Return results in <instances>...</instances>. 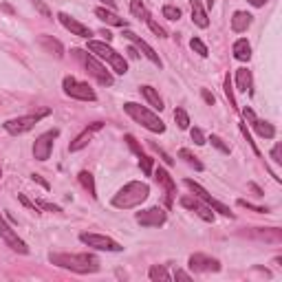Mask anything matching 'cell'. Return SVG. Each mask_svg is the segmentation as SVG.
<instances>
[{"mask_svg":"<svg viewBox=\"0 0 282 282\" xmlns=\"http://www.w3.org/2000/svg\"><path fill=\"white\" fill-rule=\"evenodd\" d=\"M49 260L75 273H93L99 269V258L93 253H51Z\"/></svg>","mask_w":282,"mask_h":282,"instance_id":"cell-1","label":"cell"},{"mask_svg":"<svg viewBox=\"0 0 282 282\" xmlns=\"http://www.w3.org/2000/svg\"><path fill=\"white\" fill-rule=\"evenodd\" d=\"M150 188L148 183H141V181H133V183H126L124 188L119 190L117 194L113 196V205L119 209H130L141 205L148 198Z\"/></svg>","mask_w":282,"mask_h":282,"instance_id":"cell-2","label":"cell"},{"mask_svg":"<svg viewBox=\"0 0 282 282\" xmlns=\"http://www.w3.org/2000/svg\"><path fill=\"white\" fill-rule=\"evenodd\" d=\"M124 110L134 119V121H137V124H141L144 128H148L150 133H163V130H165L163 121H161V119H159L157 115L152 113V110L146 108V106L134 104V102H126Z\"/></svg>","mask_w":282,"mask_h":282,"instance_id":"cell-3","label":"cell"},{"mask_svg":"<svg viewBox=\"0 0 282 282\" xmlns=\"http://www.w3.org/2000/svg\"><path fill=\"white\" fill-rule=\"evenodd\" d=\"M89 51L90 53H95L97 58H102V59H106L110 66H113V71L115 73H119V75H124L126 71H128V64H126V59L121 58V55L117 53L115 49H110L106 42H97V40H89Z\"/></svg>","mask_w":282,"mask_h":282,"instance_id":"cell-4","label":"cell"},{"mask_svg":"<svg viewBox=\"0 0 282 282\" xmlns=\"http://www.w3.org/2000/svg\"><path fill=\"white\" fill-rule=\"evenodd\" d=\"M73 55L79 59V62H82V64L86 66V71H89V73L93 75L95 79H97L99 84L113 86V75H110L108 71H106V66H104V64H99V62L93 58V55H89L86 51H82V49H73Z\"/></svg>","mask_w":282,"mask_h":282,"instance_id":"cell-5","label":"cell"},{"mask_svg":"<svg viewBox=\"0 0 282 282\" xmlns=\"http://www.w3.org/2000/svg\"><path fill=\"white\" fill-rule=\"evenodd\" d=\"M51 110L45 108L40 110V113H33V115H25V117H15V119H9V121H5V130L9 134H25L29 133L31 128H33L35 124H38L42 117H46Z\"/></svg>","mask_w":282,"mask_h":282,"instance_id":"cell-6","label":"cell"},{"mask_svg":"<svg viewBox=\"0 0 282 282\" xmlns=\"http://www.w3.org/2000/svg\"><path fill=\"white\" fill-rule=\"evenodd\" d=\"M185 185H188V188L192 190V194H194V196H196V198H201L203 203H208L209 208H212V209H216L218 214H223V216L234 218V214L229 212V208H227V205H223V203H221V201H216V198H214L212 194H209L208 190L203 188V185H198L196 181H192V178H185Z\"/></svg>","mask_w":282,"mask_h":282,"instance_id":"cell-7","label":"cell"},{"mask_svg":"<svg viewBox=\"0 0 282 282\" xmlns=\"http://www.w3.org/2000/svg\"><path fill=\"white\" fill-rule=\"evenodd\" d=\"M62 86H64V93L69 95V97H73V99H82V102H95V99H97L95 90L90 89L89 84L77 82L75 77H64Z\"/></svg>","mask_w":282,"mask_h":282,"instance_id":"cell-8","label":"cell"},{"mask_svg":"<svg viewBox=\"0 0 282 282\" xmlns=\"http://www.w3.org/2000/svg\"><path fill=\"white\" fill-rule=\"evenodd\" d=\"M79 240L93 249H99V252H121V249H124L117 240H113V238H108V236H102V234L82 232L79 234Z\"/></svg>","mask_w":282,"mask_h":282,"instance_id":"cell-9","label":"cell"},{"mask_svg":"<svg viewBox=\"0 0 282 282\" xmlns=\"http://www.w3.org/2000/svg\"><path fill=\"white\" fill-rule=\"evenodd\" d=\"M59 137V130L53 128L49 130V133L40 134L38 139H35L33 144V157L38 159V161H46V159L51 157V150H53V141Z\"/></svg>","mask_w":282,"mask_h":282,"instance_id":"cell-10","label":"cell"},{"mask_svg":"<svg viewBox=\"0 0 282 282\" xmlns=\"http://www.w3.org/2000/svg\"><path fill=\"white\" fill-rule=\"evenodd\" d=\"M0 238L7 243V247H11L14 252H18V253H29V247H27V243L22 240V238H18V234L14 232V229L7 225V221H5V216L0 214Z\"/></svg>","mask_w":282,"mask_h":282,"instance_id":"cell-11","label":"cell"},{"mask_svg":"<svg viewBox=\"0 0 282 282\" xmlns=\"http://www.w3.org/2000/svg\"><path fill=\"white\" fill-rule=\"evenodd\" d=\"M134 218H137V223L141 227H161L168 216H165V209H161V208H148V209L137 212Z\"/></svg>","mask_w":282,"mask_h":282,"instance_id":"cell-12","label":"cell"},{"mask_svg":"<svg viewBox=\"0 0 282 282\" xmlns=\"http://www.w3.org/2000/svg\"><path fill=\"white\" fill-rule=\"evenodd\" d=\"M188 265L194 273H208V271H218L221 269V263H218L216 258H209L205 253H192Z\"/></svg>","mask_w":282,"mask_h":282,"instance_id":"cell-13","label":"cell"},{"mask_svg":"<svg viewBox=\"0 0 282 282\" xmlns=\"http://www.w3.org/2000/svg\"><path fill=\"white\" fill-rule=\"evenodd\" d=\"M124 35H126V38H128L130 42H133V45H134V49H137V51H141V53H144L146 58H148L150 62H152V64H157L159 69L163 66V62H161V58H159V55H157V51H154L152 46H150L148 42H146V40H141L137 33H133V31H124Z\"/></svg>","mask_w":282,"mask_h":282,"instance_id":"cell-14","label":"cell"},{"mask_svg":"<svg viewBox=\"0 0 282 282\" xmlns=\"http://www.w3.org/2000/svg\"><path fill=\"white\" fill-rule=\"evenodd\" d=\"M181 205H183L185 209H192V212H196L198 216L203 218L205 223H214V212H212V208H209L208 203H201V198H196V196H183L181 198Z\"/></svg>","mask_w":282,"mask_h":282,"instance_id":"cell-15","label":"cell"},{"mask_svg":"<svg viewBox=\"0 0 282 282\" xmlns=\"http://www.w3.org/2000/svg\"><path fill=\"white\" fill-rule=\"evenodd\" d=\"M58 20L62 22V27H64V29H69L73 35H79V38H86V40L93 35V31H90L89 27L82 25V22H77L75 18H71L69 14H58Z\"/></svg>","mask_w":282,"mask_h":282,"instance_id":"cell-16","label":"cell"},{"mask_svg":"<svg viewBox=\"0 0 282 282\" xmlns=\"http://www.w3.org/2000/svg\"><path fill=\"white\" fill-rule=\"evenodd\" d=\"M97 130H102V121H95V124H90L89 128H86L82 134H77V137H75L73 141H71V146H69L71 152H77V150L86 148V146H89L90 141H93V134L97 133Z\"/></svg>","mask_w":282,"mask_h":282,"instance_id":"cell-17","label":"cell"},{"mask_svg":"<svg viewBox=\"0 0 282 282\" xmlns=\"http://www.w3.org/2000/svg\"><path fill=\"white\" fill-rule=\"evenodd\" d=\"M154 178H157L159 183L165 188V203H168V208H172L174 194H177V185H174L172 177H170V174L165 172L163 168H157V172H154Z\"/></svg>","mask_w":282,"mask_h":282,"instance_id":"cell-18","label":"cell"},{"mask_svg":"<svg viewBox=\"0 0 282 282\" xmlns=\"http://www.w3.org/2000/svg\"><path fill=\"white\" fill-rule=\"evenodd\" d=\"M253 15L247 14V11H236V14L232 15V31L234 33H243V31L249 29V25H252Z\"/></svg>","mask_w":282,"mask_h":282,"instance_id":"cell-19","label":"cell"},{"mask_svg":"<svg viewBox=\"0 0 282 282\" xmlns=\"http://www.w3.org/2000/svg\"><path fill=\"white\" fill-rule=\"evenodd\" d=\"M95 15H97L102 22H106V25H113V27H126V25H128V22H126L124 18H119V15L115 14L113 9H104V7L95 9Z\"/></svg>","mask_w":282,"mask_h":282,"instance_id":"cell-20","label":"cell"},{"mask_svg":"<svg viewBox=\"0 0 282 282\" xmlns=\"http://www.w3.org/2000/svg\"><path fill=\"white\" fill-rule=\"evenodd\" d=\"M232 53H234V58L240 59V62H249V58H252V46H249V42L245 38H240L234 42Z\"/></svg>","mask_w":282,"mask_h":282,"instance_id":"cell-21","label":"cell"},{"mask_svg":"<svg viewBox=\"0 0 282 282\" xmlns=\"http://www.w3.org/2000/svg\"><path fill=\"white\" fill-rule=\"evenodd\" d=\"M192 22L196 27H201V29H205L209 25V18L205 14L203 5H201V0H192Z\"/></svg>","mask_w":282,"mask_h":282,"instance_id":"cell-22","label":"cell"},{"mask_svg":"<svg viewBox=\"0 0 282 282\" xmlns=\"http://www.w3.org/2000/svg\"><path fill=\"white\" fill-rule=\"evenodd\" d=\"M40 45L45 46L49 53H53L58 59H59V58H64V46L59 45L58 40L51 38V35H40Z\"/></svg>","mask_w":282,"mask_h":282,"instance_id":"cell-23","label":"cell"},{"mask_svg":"<svg viewBox=\"0 0 282 282\" xmlns=\"http://www.w3.org/2000/svg\"><path fill=\"white\" fill-rule=\"evenodd\" d=\"M236 82H238V90L243 93H252V73L247 69H238L236 71Z\"/></svg>","mask_w":282,"mask_h":282,"instance_id":"cell-24","label":"cell"},{"mask_svg":"<svg viewBox=\"0 0 282 282\" xmlns=\"http://www.w3.org/2000/svg\"><path fill=\"white\" fill-rule=\"evenodd\" d=\"M141 95H144V97L148 99V104L152 106V108H157V110H161V108H163V102H161L159 93L152 89V86H141Z\"/></svg>","mask_w":282,"mask_h":282,"instance_id":"cell-25","label":"cell"},{"mask_svg":"<svg viewBox=\"0 0 282 282\" xmlns=\"http://www.w3.org/2000/svg\"><path fill=\"white\" fill-rule=\"evenodd\" d=\"M252 126H253V130H256L260 137H265V139H273V137H276V128H273L269 121H260V119H256Z\"/></svg>","mask_w":282,"mask_h":282,"instance_id":"cell-26","label":"cell"},{"mask_svg":"<svg viewBox=\"0 0 282 282\" xmlns=\"http://www.w3.org/2000/svg\"><path fill=\"white\" fill-rule=\"evenodd\" d=\"M178 159H183L185 163H188L190 168H194L196 172H201V170H203V163H201V161H198V159L194 157V154L190 152L188 148H181V150H178Z\"/></svg>","mask_w":282,"mask_h":282,"instance_id":"cell-27","label":"cell"},{"mask_svg":"<svg viewBox=\"0 0 282 282\" xmlns=\"http://www.w3.org/2000/svg\"><path fill=\"white\" fill-rule=\"evenodd\" d=\"M79 183H82V185H84V190H86V192H89L90 194V196H97V190H95V181H93V174H90V172H86V170H82V172H79Z\"/></svg>","mask_w":282,"mask_h":282,"instance_id":"cell-28","label":"cell"},{"mask_svg":"<svg viewBox=\"0 0 282 282\" xmlns=\"http://www.w3.org/2000/svg\"><path fill=\"white\" fill-rule=\"evenodd\" d=\"M130 14L139 20H146L150 15L148 11H146V5L141 2V0H130Z\"/></svg>","mask_w":282,"mask_h":282,"instance_id":"cell-29","label":"cell"},{"mask_svg":"<svg viewBox=\"0 0 282 282\" xmlns=\"http://www.w3.org/2000/svg\"><path fill=\"white\" fill-rule=\"evenodd\" d=\"M150 280H154V282H170V273L165 271L161 265H154V267H150Z\"/></svg>","mask_w":282,"mask_h":282,"instance_id":"cell-30","label":"cell"},{"mask_svg":"<svg viewBox=\"0 0 282 282\" xmlns=\"http://www.w3.org/2000/svg\"><path fill=\"white\" fill-rule=\"evenodd\" d=\"M174 121H177V126L181 130H188L190 128V117H188V113H185L183 108H177V110H174Z\"/></svg>","mask_w":282,"mask_h":282,"instance_id":"cell-31","label":"cell"},{"mask_svg":"<svg viewBox=\"0 0 282 282\" xmlns=\"http://www.w3.org/2000/svg\"><path fill=\"white\" fill-rule=\"evenodd\" d=\"M152 163H154V159L148 157V154H141V157H139V168L144 170L146 177H150V174H152Z\"/></svg>","mask_w":282,"mask_h":282,"instance_id":"cell-32","label":"cell"},{"mask_svg":"<svg viewBox=\"0 0 282 282\" xmlns=\"http://www.w3.org/2000/svg\"><path fill=\"white\" fill-rule=\"evenodd\" d=\"M190 46H192V51H194V53H198L201 58H208V55H209L208 46H205L198 38H192V40H190Z\"/></svg>","mask_w":282,"mask_h":282,"instance_id":"cell-33","label":"cell"},{"mask_svg":"<svg viewBox=\"0 0 282 282\" xmlns=\"http://www.w3.org/2000/svg\"><path fill=\"white\" fill-rule=\"evenodd\" d=\"M146 22H148L150 31H152V33L157 35V38H168V35H165V29H163L161 25H159V22H157L154 18H150V15H148V18H146Z\"/></svg>","mask_w":282,"mask_h":282,"instance_id":"cell-34","label":"cell"},{"mask_svg":"<svg viewBox=\"0 0 282 282\" xmlns=\"http://www.w3.org/2000/svg\"><path fill=\"white\" fill-rule=\"evenodd\" d=\"M260 236L265 238V240H273V243H280L282 240V234H280V229H265V232H260Z\"/></svg>","mask_w":282,"mask_h":282,"instance_id":"cell-35","label":"cell"},{"mask_svg":"<svg viewBox=\"0 0 282 282\" xmlns=\"http://www.w3.org/2000/svg\"><path fill=\"white\" fill-rule=\"evenodd\" d=\"M225 95H227V99H229V106H232V108H236V97H234V89H232V77H225Z\"/></svg>","mask_w":282,"mask_h":282,"instance_id":"cell-36","label":"cell"},{"mask_svg":"<svg viewBox=\"0 0 282 282\" xmlns=\"http://www.w3.org/2000/svg\"><path fill=\"white\" fill-rule=\"evenodd\" d=\"M209 141H212V146H214V148H218V150H221V152H223V154H229V146L225 144V141H223V139H221V137H218V134H212V137H209Z\"/></svg>","mask_w":282,"mask_h":282,"instance_id":"cell-37","label":"cell"},{"mask_svg":"<svg viewBox=\"0 0 282 282\" xmlns=\"http://www.w3.org/2000/svg\"><path fill=\"white\" fill-rule=\"evenodd\" d=\"M163 15L168 20H178V18H181V9H178V7H174V5H165L163 7Z\"/></svg>","mask_w":282,"mask_h":282,"instance_id":"cell-38","label":"cell"},{"mask_svg":"<svg viewBox=\"0 0 282 282\" xmlns=\"http://www.w3.org/2000/svg\"><path fill=\"white\" fill-rule=\"evenodd\" d=\"M124 139H126V144H128V146H130V148H133V152H134V154H137V157H141V154H144V150H141V146H139V144H137V139H134V137H133V134H126V137H124Z\"/></svg>","mask_w":282,"mask_h":282,"instance_id":"cell-39","label":"cell"},{"mask_svg":"<svg viewBox=\"0 0 282 282\" xmlns=\"http://www.w3.org/2000/svg\"><path fill=\"white\" fill-rule=\"evenodd\" d=\"M190 137H192V141L196 146H203L205 144V134H203V130H201V128H192V130H190Z\"/></svg>","mask_w":282,"mask_h":282,"instance_id":"cell-40","label":"cell"},{"mask_svg":"<svg viewBox=\"0 0 282 282\" xmlns=\"http://www.w3.org/2000/svg\"><path fill=\"white\" fill-rule=\"evenodd\" d=\"M238 205H240V208H247V209H252V212H258V214H265V212H267V209H265V208H258V205H252V203H247L245 198H238Z\"/></svg>","mask_w":282,"mask_h":282,"instance_id":"cell-41","label":"cell"},{"mask_svg":"<svg viewBox=\"0 0 282 282\" xmlns=\"http://www.w3.org/2000/svg\"><path fill=\"white\" fill-rule=\"evenodd\" d=\"M240 133L245 134V139H247V144L253 148V152H256V154H260V150H258V148H256V144H253V141H252V134H249V130H247V126H245V124H240Z\"/></svg>","mask_w":282,"mask_h":282,"instance_id":"cell-42","label":"cell"},{"mask_svg":"<svg viewBox=\"0 0 282 282\" xmlns=\"http://www.w3.org/2000/svg\"><path fill=\"white\" fill-rule=\"evenodd\" d=\"M38 208H42V209H46V212H62L59 209V205H53V203H46V201H38Z\"/></svg>","mask_w":282,"mask_h":282,"instance_id":"cell-43","label":"cell"},{"mask_svg":"<svg viewBox=\"0 0 282 282\" xmlns=\"http://www.w3.org/2000/svg\"><path fill=\"white\" fill-rule=\"evenodd\" d=\"M271 159L276 163H282V144H276L271 150Z\"/></svg>","mask_w":282,"mask_h":282,"instance_id":"cell-44","label":"cell"},{"mask_svg":"<svg viewBox=\"0 0 282 282\" xmlns=\"http://www.w3.org/2000/svg\"><path fill=\"white\" fill-rule=\"evenodd\" d=\"M18 198H20V203L25 205V208H29V209H33V212H38V205L33 203V201H29V198L25 196V194H18Z\"/></svg>","mask_w":282,"mask_h":282,"instance_id":"cell-45","label":"cell"},{"mask_svg":"<svg viewBox=\"0 0 282 282\" xmlns=\"http://www.w3.org/2000/svg\"><path fill=\"white\" fill-rule=\"evenodd\" d=\"M201 95H203V99H205V102H208V104H209V106H212V104H214V102H216V97H214V95H212V93H209V90H208V89H203V90H201Z\"/></svg>","mask_w":282,"mask_h":282,"instance_id":"cell-46","label":"cell"},{"mask_svg":"<svg viewBox=\"0 0 282 282\" xmlns=\"http://www.w3.org/2000/svg\"><path fill=\"white\" fill-rule=\"evenodd\" d=\"M31 178H33V181H38V183L42 185V188H45V190H49V183H46V181H45V178H42V177H40V174H31Z\"/></svg>","mask_w":282,"mask_h":282,"instance_id":"cell-47","label":"cell"},{"mask_svg":"<svg viewBox=\"0 0 282 282\" xmlns=\"http://www.w3.org/2000/svg\"><path fill=\"white\" fill-rule=\"evenodd\" d=\"M174 278H177V280H190V273H185V271H181V269H177V273H174Z\"/></svg>","mask_w":282,"mask_h":282,"instance_id":"cell-48","label":"cell"},{"mask_svg":"<svg viewBox=\"0 0 282 282\" xmlns=\"http://www.w3.org/2000/svg\"><path fill=\"white\" fill-rule=\"evenodd\" d=\"M243 115H245V119H249V121H252V124L256 121V115H253V110H252V108H245V110H243Z\"/></svg>","mask_w":282,"mask_h":282,"instance_id":"cell-49","label":"cell"},{"mask_svg":"<svg viewBox=\"0 0 282 282\" xmlns=\"http://www.w3.org/2000/svg\"><path fill=\"white\" fill-rule=\"evenodd\" d=\"M33 2H35V7H38V9H40V11H42V14H45V15H46V18H49V15H51V14H49V9H46V7H45V5H42V2H40V0H33Z\"/></svg>","mask_w":282,"mask_h":282,"instance_id":"cell-50","label":"cell"},{"mask_svg":"<svg viewBox=\"0 0 282 282\" xmlns=\"http://www.w3.org/2000/svg\"><path fill=\"white\" fill-rule=\"evenodd\" d=\"M247 188H249V190H252V192H253V194H256V196H263V190L258 188V185H256V183H249V185H247Z\"/></svg>","mask_w":282,"mask_h":282,"instance_id":"cell-51","label":"cell"},{"mask_svg":"<svg viewBox=\"0 0 282 282\" xmlns=\"http://www.w3.org/2000/svg\"><path fill=\"white\" fill-rule=\"evenodd\" d=\"M249 5H253V7H265V2H267V0H247Z\"/></svg>","mask_w":282,"mask_h":282,"instance_id":"cell-52","label":"cell"},{"mask_svg":"<svg viewBox=\"0 0 282 282\" xmlns=\"http://www.w3.org/2000/svg\"><path fill=\"white\" fill-rule=\"evenodd\" d=\"M102 2H104L108 9H115V7H117V2H115V0H102Z\"/></svg>","mask_w":282,"mask_h":282,"instance_id":"cell-53","label":"cell"},{"mask_svg":"<svg viewBox=\"0 0 282 282\" xmlns=\"http://www.w3.org/2000/svg\"><path fill=\"white\" fill-rule=\"evenodd\" d=\"M102 35H104V38H106V42H108V40H113V33H110V31H102Z\"/></svg>","mask_w":282,"mask_h":282,"instance_id":"cell-54","label":"cell"},{"mask_svg":"<svg viewBox=\"0 0 282 282\" xmlns=\"http://www.w3.org/2000/svg\"><path fill=\"white\" fill-rule=\"evenodd\" d=\"M128 53H130V58H139V53H137V49H134V46H130Z\"/></svg>","mask_w":282,"mask_h":282,"instance_id":"cell-55","label":"cell"},{"mask_svg":"<svg viewBox=\"0 0 282 282\" xmlns=\"http://www.w3.org/2000/svg\"><path fill=\"white\" fill-rule=\"evenodd\" d=\"M208 7H214V0H208Z\"/></svg>","mask_w":282,"mask_h":282,"instance_id":"cell-56","label":"cell"},{"mask_svg":"<svg viewBox=\"0 0 282 282\" xmlns=\"http://www.w3.org/2000/svg\"><path fill=\"white\" fill-rule=\"evenodd\" d=\"M0 177H2V170H0Z\"/></svg>","mask_w":282,"mask_h":282,"instance_id":"cell-57","label":"cell"}]
</instances>
